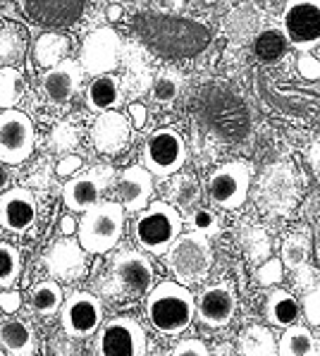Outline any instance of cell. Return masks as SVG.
<instances>
[{
  "mask_svg": "<svg viewBox=\"0 0 320 356\" xmlns=\"http://www.w3.org/2000/svg\"><path fill=\"white\" fill-rule=\"evenodd\" d=\"M131 29L143 46L170 60L196 58L211 46V29L191 17L139 13L131 22Z\"/></svg>",
  "mask_w": 320,
  "mask_h": 356,
  "instance_id": "cell-1",
  "label": "cell"
},
{
  "mask_svg": "<svg viewBox=\"0 0 320 356\" xmlns=\"http://www.w3.org/2000/svg\"><path fill=\"white\" fill-rule=\"evenodd\" d=\"M156 282L153 263L143 249L115 251L93 280V287L103 299L113 304H131L148 297Z\"/></svg>",
  "mask_w": 320,
  "mask_h": 356,
  "instance_id": "cell-2",
  "label": "cell"
},
{
  "mask_svg": "<svg viewBox=\"0 0 320 356\" xmlns=\"http://www.w3.org/2000/svg\"><path fill=\"white\" fill-rule=\"evenodd\" d=\"M146 318L160 335H182L196 318V297L177 280L158 282L146 297Z\"/></svg>",
  "mask_w": 320,
  "mask_h": 356,
  "instance_id": "cell-3",
  "label": "cell"
},
{
  "mask_svg": "<svg viewBox=\"0 0 320 356\" xmlns=\"http://www.w3.org/2000/svg\"><path fill=\"white\" fill-rule=\"evenodd\" d=\"M184 218L170 201H151L143 211L136 213L131 222V237L151 256H165L175 239L182 234Z\"/></svg>",
  "mask_w": 320,
  "mask_h": 356,
  "instance_id": "cell-4",
  "label": "cell"
},
{
  "mask_svg": "<svg viewBox=\"0 0 320 356\" xmlns=\"http://www.w3.org/2000/svg\"><path fill=\"white\" fill-rule=\"evenodd\" d=\"M125 206L120 201H101L86 213H81L77 237L86 254L103 256L120 244L125 234Z\"/></svg>",
  "mask_w": 320,
  "mask_h": 356,
  "instance_id": "cell-5",
  "label": "cell"
},
{
  "mask_svg": "<svg viewBox=\"0 0 320 356\" xmlns=\"http://www.w3.org/2000/svg\"><path fill=\"white\" fill-rule=\"evenodd\" d=\"M165 266L175 280L184 287L203 282L213 268V249L208 237L201 232H191V229L179 234L165 254Z\"/></svg>",
  "mask_w": 320,
  "mask_h": 356,
  "instance_id": "cell-6",
  "label": "cell"
},
{
  "mask_svg": "<svg viewBox=\"0 0 320 356\" xmlns=\"http://www.w3.org/2000/svg\"><path fill=\"white\" fill-rule=\"evenodd\" d=\"M148 335L131 316H115L98 327L93 337V356H146Z\"/></svg>",
  "mask_w": 320,
  "mask_h": 356,
  "instance_id": "cell-7",
  "label": "cell"
},
{
  "mask_svg": "<svg viewBox=\"0 0 320 356\" xmlns=\"http://www.w3.org/2000/svg\"><path fill=\"white\" fill-rule=\"evenodd\" d=\"M22 13L36 26L65 31L79 29L91 17L96 0H19Z\"/></svg>",
  "mask_w": 320,
  "mask_h": 356,
  "instance_id": "cell-8",
  "label": "cell"
},
{
  "mask_svg": "<svg viewBox=\"0 0 320 356\" xmlns=\"http://www.w3.org/2000/svg\"><path fill=\"white\" fill-rule=\"evenodd\" d=\"M251 191V168L244 161H230L218 165L208 177V199L223 211L244 206Z\"/></svg>",
  "mask_w": 320,
  "mask_h": 356,
  "instance_id": "cell-9",
  "label": "cell"
},
{
  "mask_svg": "<svg viewBox=\"0 0 320 356\" xmlns=\"http://www.w3.org/2000/svg\"><path fill=\"white\" fill-rule=\"evenodd\" d=\"M122 38L113 26H96L79 48V65L86 74H113L122 63Z\"/></svg>",
  "mask_w": 320,
  "mask_h": 356,
  "instance_id": "cell-10",
  "label": "cell"
},
{
  "mask_svg": "<svg viewBox=\"0 0 320 356\" xmlns=\"http://www.w3.org/2000/svg\"><path fill=\"white\" fill-rule=\"evenodd\" d=\"M36 146V129L26 113L10 108L0 113V161L22 165L31 158Z\"/></svg>",
  "mask_w": 320,
  "mask_h": 356,
  "instance_id": "cell-11",
  "label": "cell"
},
{
  "mask_svg": "<svg viewBox=\"0 0 320 356\" xmlns=\"http://www.w3.org/2000/svg\"><path fill=\"white\" fill-rule=\"evenodd\" d=\"M186 161V144L175 129H156L143 144L141 165L153 172V177H173Z\"/></svg>",
  "mask_w": 320,
  "mask_h": 356,
  "instance_id": "cell-12",
  "label": "cell"
},
{
  "mask_svg": "<svg viewBox=\"0 0 320 356\" xmlns=\"http://www.w3.org/2000/svg\"><path fill=\"white\" fill-rule=\"evenodd\" d=\"M115 179V170L110 165H93L84 172L74 175L63 187V201L72 213H86L89 208L103 201V194Z\"/></svg>",
  "mask_w": 320,
  "mask_h": 356,
  "instance_id": "cell-13",
  "label": "cell"
},
{
  "mask_svg": "<svg viewBox=\"0 0 320 356\" xmlns=\"http://www.w3.org/2000/svg\"><path fill=\"white\" fill-rule=\"evenodd\" d=\"M60 325L72 339H84L103 325V301L91 292H72L60 309Z\"/></svg>",
  "mask_w": 320,
  "mask_h": 356,
  "instance_id": "cell-14",
  "label": "cell"
},
{
  "mask_svg": "<svg viewBox=\"0 0 320 356\" xmlns=\"http://www.w3.org/2000/svg\"><path fill=\"white\" fill-rule=\"evenodd\" d=\"M282 31L291 48L311 51L320 43V0H287Z\"/></svg>",
  "mask_w": 320,
  "mask_h": 356,
  "instance_id": "cell-15",
  "label": "cell"
},
{
  "mask_svg": "<svg viewBox=\"0 0 320 356\" xmlns=\"http://www.w3.org/2000/svg\"><path fill=\"white\" fill-rule=\"evenodd\" d=\"M299 196V179L291 165L275 163L266 168L258 184V204L270 213H289Z\"/></svg>",
  "mask_w": 320,
  "mask_h": 356,
  "instance_id": "cell-16",
  "label": "cell"
},
{
  "mask_svg": "<svg viewBox=\"0 0 320 356\" xmlns=\"http://www.w3.org/2000/svg\"><path fill=\"white\" fill-rule=\"evenodd\" d=\"M237 314V294L227 282H215L201 289L196 297V318L206 327L230 325Z\"/></svg>",
  "mask_w": 320,
  "mask_h": 356,
  "instance_id": "cell-17",
  "label": "cell"
},
{
  "mask_svg": "<svg viewBox=\"0 0 320 356\" xmlns=\"http://www.w3.org/2000/svg\"><path fill=\"white\" fill-rule=\"evenodd\" d=\"M84 70H81L79 60L65 58L60 65L51 70H43L41 74V94L48 101V106L60 108L67 106L77 91L81 89V79H84Z\"/></svg>",
  "mask_w": 320,
  "mask_h": 356,
  "instance_id": "cell-18",
  "label": "cell"
},
{
  "mask_svg": "<svg viewBox=\"0 0 320 356\" xmlns=\"http://www.w3.org/2000/svg\"><path fill=\"white\" fill-rule=\"evenodd\" d=\"M36 216L38 204L29 187H13L0 194V227L5 232L24 234L34 227Z\"/></svg>",
  "mask_w": 320,
  "mask_h": 356,
  "instance_id": "cell-19",
  "label": "cell"
},
{
  "mask_svg": "<svg viewBox=\"0 0 320 356\" xmlns=\"http://www.w3.org/2000/svg\"><path fill=\"white\" fill-rule=\"evenodd\" d=\"M43 266L60 282H77L86 275V251L79 242L60 237L43 256Z\"/></svg>",
  "mask_w": 320,
  "mask_h": 356,
  "instance_id": "cell-20",
  "label": "cell"
},
{
  "mask_svg": "<svg viewBox=\"0 0 320 356\" xmlns=\"http://www.w3.org/2000/svg\"><path fill=\"white\" fill-rule=\"evenodd\" d=\"M131 139V120L122 113L106 111L98 113L91 124V144L103 156H118L127 149Z\"/></svg>",
  "mask_w": 320,
  "mask_h": 356,
  "instance_id": "cell-21",
  "label": "cell"
},
{
  "mask_svg": "<svg viewBox=\"0 0 320 356\" xmlns=\"http://www.w3.org/2000/svg\"><path fill=\"white\" fill-rule=\"evenodd\" d=\"M153 172L146 165H129L118 175L115 201L125 206L127 213L143 211L153 199Z\"/></svg>",
  "mask_w": 320,
  "mask_h": 356,
  "instance_id": "cell-22",
  "label": "cell"
},
{
  "mask_svg": "<svg viewBox=\"0 0 320 356\" xmlns=\"http://www.w3.org/2000/svg\"><path fill=\"white\" fill-rule=\"evenodd\" d=\"M125 89H122V79L115 74H98L89 81L84 91V103L91 113H106L115 111V108L122 103Z\"/></svg>",
  "mask_w": 320,
  "mask_h": 356,
  "instance_id": "cell-23",
  "label": "cell"
},
{
  "mask_svg": "<svg viewBox=\"0 0 320 356\" xmlns=\"http://www.w3.org/2000/svg\"><path fill=\"white\" fill-rule=\"evenodd\" d=\"M0 349L8 356H34L36 332L29 321L8 318L0 323Z\"/></svg>",
  "mask_w": 320,
  "mask_h": 356,
  "instance_id": "cell-24",
  "label": "cell"
},
{
  "mask_svg": "<svg viewBox=\"0 0 320 356\" xmlns=\"http://www.w3.org/2000/svg\"><path fill=\"white\" fill-rule=\"evenodd\" d=\"M67 51H70V36H65V31L46 29L43 34H38L34 46H31V60H34L36 67L51 70L67 58Z\"/></svg>",
  "mask_w": 320,
  "mask_h": 356,
  "instance_id": "cell-25",
  "label": "cell"
},
{
  "mask_svg": "<svg viewBox=\"0 0 320 356\" xmlns=\"http://www.w3.org/2000/svg\"><path fill=\"white\" fill-rule=\"evenodd\" d=\"M299 301L291 292H287V289H273V292L268 294L266 299V318L273 327H282L287 330L289 325H294L296 321H299Z\"/></svg>",
  "mask_w": 320,
  "mask_h": 356,
  "instance_id": "cell-26",
  "label": "cell"
},
{
  "mask_svg": "<svg viewBox=\"0 0 320 356\" xmlns=\"http://www.w3.org/2000/svg\"><path fill=\"white\" fill-rule=\"evenodd\" d=\"M251 48H253V56H256L261 63H278L287 56V51L291 48L289 38L280 29H261L251 41Z\"/></svg>",
  "mask_w": 320,
  "mask_h": 356,
  "instance_id": "cell-27",
  "label": "cell"
},
{
  "mask_svg": "<svg viewBox=\"0 0 320 356\" xmlns=\"http://www.w3.org/2000/svg\"><path fill=\"white\" fill-rule=\"evenodd\" d=\"M239 356H278V342L266 325H249L237 342Z\"/></svg>",
  "mask_w": 320,
  "mask_h": 356,
  "instance_id": "cell-28",
  "label": "cell"
},
{
  "mask_svg": "<svg viewBox=\"0 0 320 356\" xmlns=\"http://www.w3.org/2000/svg\"><path fill=\"white\" fill-rule=\"evenodd\" d=\"M198 199H201V187H198L194 175H173L168 184V201L177 211L189 213L194 211Z\"/></svg>",
  "mask_w": 320,
  "mask_h": 356,
  "instance_id": "cell-29",
  "label": "cell"
},
{
  "mask_svg": "<svg viewBox=\"0 0 320 356\" xmlns=\"http://www.w3.org/2000/svg\"><path fill=\"white\" fill-rule=\"evenodd\" d=\"M278 356H316V337L306 325H289L278 339Z\"/></svg>",
  "mask_w": 320,
  "mask_h": 356,
  "instance_id": "cell-30",
  "label": "cell"
},
{
  "mask_svg": "<svg viewBox=\"0 0 320 356\" xmlns=\"http://www.w3.org/2000/svg\"><path fill=\"white\" fill-rule=\"evenodd\" d=\"M29 301H31V309L36 311L38 316H53L63 309V287H60L55 280H41L31 287L29 292Z\"/></svg>",
  "mask_w": 320,
  "mask_h": 356,
  "instance_id": "cell-31",
  "label": "cell"
},
{
  "mask_svg": "<svg viewBox=\"0 0 320 356\" xmlns=\"http://www.w3.org/2000/svg\"><path fill=\"white\" fill-rule=\"evenodd\" d=\"M26 94V81L17 67L0 65V111H10Z\"/></svg>",
  "mask_w": 320,
  "mask_h": 356,
  "instance_id": "cell-32",
  "label": "cell"
},
{
  "mask_svg": "<svg viewBox=\"0 0 320 356\" xmlns=\"http://www.w3.org/2000/svg\"><path fill=\"white\" fill-rule=\"evenodd\" d=\"M26 53V36L17 24L0 26V65H15Z\"/></svg>",
  "mask_w": 320,
  "mask_h": 356,
  "instance_id": "cell-33",
  "label": "cell"
},
{
  "mask_svg": "<svg viewBox=\"0 0 320 356\" xmlns=\"http://www.w3.org/2000/svg\"><path fill=\"white\" fill-rule=\"evenodd\" d=\"M79 136H81V129H79V124H77V120L67 118V120H60L53 127L48 144H51V149L55 153L65 156V153H70L72 149L79 146Z\"/></svg>",
  "mask_w": 320,
  "mask_h": 356,
  "instance_id": "cell-34",
  "label": "cell"
},
{
  "mask_svg": "<svg viewBox=\"0 0 320 356\" xmlns=\"http://www.w3.org/2000/svg\"><path fill=\"white\" fill-rule=\"evenodd\" d=\"M182 94V76L173 70H165L160 72L151 84V96L153 101L160 103V106H170L175 103Z\"/></svg>",
  "mask_w": 320,
  "mask_h": 356,
  "instance_id": "cell-35",
  "label": "cell"
},
{
  "mask_svg": "<svg viewBox=\"0 0 320 356\" xmlns=\"http://www.w3.org/2000/svg\"><path fill=\"white\" fill-rule=\"evenodd\" d=\"M308 254H311V242H308L306 234H289V237L282 242V249H280V259L287 268H291V270H296V268H301L303 263L308 261Z\"/></svg>",
  "mask_w": 320,
  "mask_h": 356,
  "instance_id": "cell-36",
  "label": "cell"
},
{
  "mask_svg": "<svg viewBox=\"0 0 320 356\" xmlns=\"http://www.w3.org/2000/svg\"><path fill=\"white\" fill-rule=\"evenodd\" d=\"M22 273V256L13 244L0 242V287L10 289Z\"/></svg>",
  "mask_w": 320,
  "mask_h": 356,
  "instance_id": "cell-37",
  "label": "cell"
},
{
  "mask_svg": "<svg viewBox=\"0 0 320 356\" xmlns=\"http://www.w3.org/2000/svg\"><path fill=\"white\" fill-rule=\"evenodd\" d=\"M186 225L191 232H201L206 237L220 232V218L215 216L211 208H194V211L186 213Z\"/></svg>",
  "mask_w": 320,
  "mask_h": 356,
  "instance_id": "cell-38",
  "label": "cell"
},
{
  "mask_svg": "<svg viewBox=\"0 0 320 356\" xmlns=\"http://www.w3.org/2000/svg\"><path fill=\"white\" fill-rule=\"evenodd\" d=\"M282 273H285L282 259H270L256 270V282L261 287H273V284L282 282Z\"/></svg>",
  "mask_w": 320,
  "mask_h": 356,
  "instance_id": "cell-39",
  "label": "cell"
},
{
  "mask_svg": "<svg viewBox=\"0 0 320 356\" xmlns=\"http://www.w3.org/2000/svg\"><path fill=\"white\" fill-rule=\"evenodd\" d=\"M301 311L311 325H320V282L308 289V292H303Z\"/></svg>",
  "mask_w": 320,
  "mask_h": 356,
  "instance_id": "cell-40",
  "label": "cell"
},
{
  "mask_svg": "<svg viewBox=\"0 0 320 356\" xmlns=\"http://www.w3.org/2000/svg\"><path fill=\"white\" fill-rule=\"evenodd\" d=\"M168 356H211V352H208V347L203 344V339L186 337V339H179L168 352Z\"/></svg>",
  "mask_w": 320,
  "mask_h": 356,
  "instance_id": "cell-41",
  "label": "cell"
},
{
  "mask_svg": "<svg viewBox=\"0 0 320 356\" xmlns=\"http://www.w3.org/2000/svg\"><path fill=\"white\" fill-rule=\"evenodd\" d=\"M81 165H84V158L77 156V153H65L58 161V165H55V172H58L60 177H74L81 170Z\"/></svg>",
  "mask_w": 320,
  "mask_h": 356,
  "instance_id": "cell-42",
  "label": "cell"
},
{
  "mask_svg": "<svg viewBox=\"0 0 320 356\" xmlns=\"http://www.w3.org/2000/svg\"><path fill=\"white\" fill-rule=\"evenodd\" d=\"M26 184L36 189H48V184H51V170H48L46 163H38V165L31 170V175L26 177Z\"/></svg>",
  "mask_w": 320,
  "mask_h": 356,
  "instance_id": "cell-43",
  "label": "cell"
},
{
  "mask_svg": "<svg viewBox=\"0 0 320 356\" xmlns=\"http://www.w3.org/2000/svg\"><path fill=\"white\" fill-rule=\"evenodd\" d=\"M22 306V294L15 292V289H5L3 294H0V309L5 311V314H15V311H19Z\"/></svg>",
  "mask_w": 320,
  "mask_h": 356,
  "instance_id": "cell-44",
  "label": "cell"
},
{
  "mask_svg": "<svg viewBox=\"0 0 320 356\" xmlns=\"http://www.w3.org/2000/svg\"><path fill=\"white\" fill-rule=\"evenodd\" d=\"M294 284L296 287L301 289V292H308V289L311 287H316V280H313V270L311 268L306 266V263H303L301 268H296V275H294Z\"/></svg>",
  "mask_w": 320,
  "mask_h": 356,
  "instance_id": "cell-45",
  "label": "cell"
},
{
  "mask_svg": "<svg viewBox=\"0 0 320 356\" xmlns=\"http://www.w3.org/2000/svg\"><path fill=\"white\" fill-rule=\"evenodd\" d=\"M127 115H129L131 124H134V127H139V129L146 124V120H148V111H146V106H143V103H129Z\"/></svg>",
  "mask_w": 320,
  "mask_h": 356,
  "instance_id": "cell-46",
  "label": "cell"
},
{
  "mask_svg": "<svg viewBox=\"0 0 320 356\" xmlns=\"http://www.w3.org/2000/svg\"><path fill=\"white\" fill-rule=\"evenodd\" d=\"M313 65H318L313 58H308V56H303V60L299 63V72L303 76H311V79H316V76H320V67H313Z\"/></svg>",
  "mask_w": 320,
  "mask_h": 356,
  "instance_id": "cell-47",
  "label": "cell"
},
{
  "mask_svg": "<svg viewBox=\"0 0 320 356\" xmlns=\"http://www.w3.org/2000/svg\"><path fill=\"white\" fill-rule=\"evenodd\" d=\"M77 227H79V222H74L70 216H65L63 220H60V232H63L65 237H70L72 232H77Z\"/></svg>",
  "mask_w": 320,
  "mask_h": 356,
  "instance_id": "cell-48",
  "label": "cell"
},
{
  "mask_svg": "<svg viewBox=\"0 0 320 356\" xmlns=\"http://www.w3.org/2000/svg\"><path fill=\"white\" fill-rule=\"evenodd\" d=\"M10 165L8 163H3L0 161V191H8V187H10V170H8Z\"/></svg>",
  "mask_w": 320,
  "mask_h": 356,
  "instance_id": "cell-49",
  "label": "cell"
},
{
  "mask_svg": "<svg viewBox=\"0 0 320 356\" xmlns=\"http://www.w3.org/2000/svg\"><path fill=\"white\" fill-rule=\"evenodd\" d=\"M120 15H122V8H120V5H110V10H108V19L110 22H115L120 17Z\"/></svg>",
  "mask_w": 320,
  "mask_h": 356,
  "instance_id": "cell-50",
  "label": "cell"
},
{
  "mask_svg": "<svg viewBox=\"0 0 320 356\" xmlns=\"http://www.w3.org/2000/svg\"><path fill=\"white\" fill-rule=\"evenodd\" d=\"M316 356H320V337L316 339Z\"/></svg>",
  "mask_w": 320,
  "mask_h": 356,
  "instance_id": "cell-51",
  "label": "cell"
},
{
  "mask_svg": "<svg viewBox=\"0 0 320 356\" xmlns=\"http://www.w3.org/2000/svg\"><path fill=\"white\" fill-rule=\"evenodd\" d=\"M146 356H165V354H146Z\"/></svg>",
  "mask_w": 320,
  "mask_h": 356,
  "instance_id": "cell-52",
  "label": "cell"
}]
</instances>
